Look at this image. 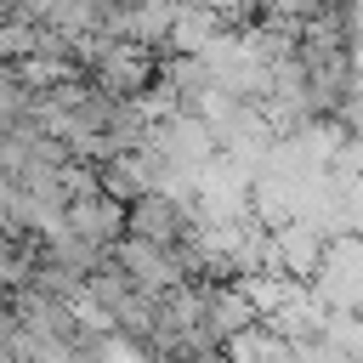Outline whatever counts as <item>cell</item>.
Here are the masks:
<instances>
[{
    "instance_id": "7a4b0ae2",
    "label": "cell",
    "mask_w": 363,
    "mask_h": 363,
    "mask_svg": "<svg viewBox=\"0 0 363 363\" xmlns=\"http://www.w3.org/2000/svg\"><path fill=\"white\" fill-rule=\"evenodd\" d=\"M125 272H130V284H147V289H164V284H176V267H170V255H164L159 244H142V238H130V244H125Z\"/></svg>"
},
{
    "instance_id": "6da1fadb",
    "label": "cell",
    "mask_w": 363,
    "mask_h": 363,
    "mask_svg": "<svg viewBox=\"0 0 363 363\" xmlns=\"http://www.w3.org/2000/svg\"><path fill=\"white\" fill-rule=\"evenodd\" d=\"M125 227H130V238H142V244H159V250H170V244L187 233L182 210H176L170 199H159V193H142V199H130V210H125Z\"/></svg>"
},
{
    "instance_id": "277c9868",
    "label": "cell",
    "mask_w": 363,
    "mask_h": 363,
    "mask_svg": "<svg viewBox=\"0 0 363 363\" xmlns=\"http://www.w3.org/2000/svg\"><path fill=\"white\" fill-rule=\"evenodd\" d=\"M17 272V250H11V238L0 233V278H11Z\"/></svg>"
},
{
    "instance_id": "3957f363",
    "label": "cell",
    "mask_w": 363,
    "mask_h": 363,
    "mask_svg": "<svg viewBox=\"0 0 363 363\" xmlns=\"http://www.w3.org/2000/svg\"><path fill=\"white\" fill-rule=\"evenodd\" d=\"M68 221H74V233H79V238H108V233L125 221V210L102 199L96 210H91V204H74V210H68Z\"/></svg>"
}]
</instances>
